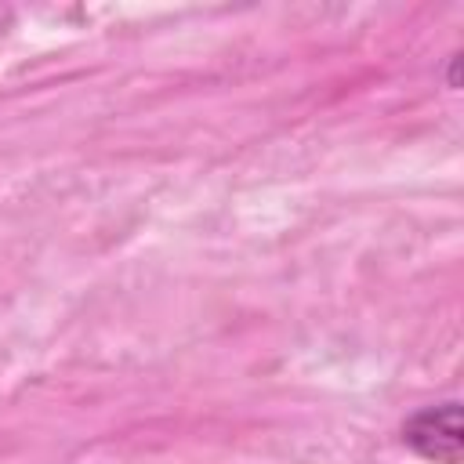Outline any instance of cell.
<instances>
[{
	"label": "cell",
	"instance_id": "cell-1",
	"mask_svg": "<svg viewBox=\"0 0 464 464\" xmlns=\"http://www.w3.org/2000/svg\"><path fill=\"white\" fill-rule=\"evenodd\" d=\"M402 442L431 460V464H460L464 460V424H460V402H439L424 406L402 424Z\"/></svg>",
	"mask_w": 464,
	"mask_h": 464
}]
</instances>
